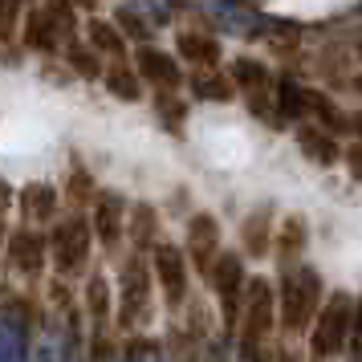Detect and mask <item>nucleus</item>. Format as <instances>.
Listing matches in <instances>:
<instances>
[{
    "label": "nucleus",
    "instance_id": "39448f33",
    "mask_svg": "<svg viewBox=\"0 0 362 362\" xmlns=\"http://www.w3.org/2000/svg\"><path fill=\"white\" fill-rule=\"evenodd\" d=\"M151 277H155V289H163V301L171 310H183V305H187V293H192V264H187L180 245L159 240V245L151 248Z\"/></svg>",
    "mask_w": 362,
    "mask_h": 362
},
{
    "label": "nucleus",
    "instance_id": "bb28decb",
    "mask_svg": "<svg viewBox=\"0 0 362 362\" xmlns=\"http://www.w3.org/2000/svg\"><path fill=\"white\" fill-rule=\"evenodd\" d=\"M155 115L171 134H183V122H187V102L180 94H155Z\"/></svg>",
    "mask_w": 362,
    "mask_h": 362
},
{
    "label": "nucleus",
    "instance_id": "423d86ee",
    "mask_svg": "<svg viewBox=\"0 0 362 362\" xmlns=\"http://www.w3.org/2000/svg\"><path fill=\"white\" fill-rule=\"evenodd\" d=\"M208 285H212L216 301H220L224 329L236 334V317H240V301H245V285H248L245 257H240V252H220V261H216L212 273H208Z\"/></svg>",
    "mask_w": 362,
    "mask_h": 362
},
{
    "label": "nucleus",
    "instance_id": "f8f14e48",
    "mask_svg": "<svg viewBox=\"0 0 362 362\" xmlns=\"http://www.w3.org/2000/svg\"><path fill=\"white\" fill-rule=\"evenodd\" d=\"M305 248H310V224H305V216H281L277 232H273V257H277L281 273L305 264Z\"/></svg>",
    "mask_w": 362,
    "mask_h": 362
},
{
    "label": "nucleus",
    "instance_id": "c85d7f7f",
    "mask_svg": "<svg viewBox=\"0 0 362 362\" xmlns=\"http://www.w3.org/2000/svg\"><path fill=\"white\" fill-rule=\"evenodd\" d=\"M342 167L350 171L354 183H362V143H346L342 147Z\"/></svg>",
    "mask_w": 362,
    "mask_h": 362
},
{
    "label": "nucleus",
    "instance_id": "6ab92c4d",
    "mask_svg": "<svg viewBox=\"0 0 362 362\" xmlns=\"http://www.w3.org/2000/svg\"><path fill=\"white\" fill-rule=\"evenodd\" d=\"M45 252H49V245L37 236L33 228H21L8 236V248H4V257H8V264L17 269V273H25V277H37L41 273V264H45Z\"/></svg>",
    "mask_w": 362,
    "mask_h": 362
},
{
    "label": "nucleus",
    "instance_id": "20e7f679",
    "mask_svg": "<svg viewBox=\"0 0 362 362\" xmlns=\"http://www.w3.org/2000/svg\"><path fill=\"white\" fill-rule=\"evenodd\" d=\"M151 297H155L151 261L143 257V252H134L131 261L122 264V277H118V322H122L127 329L139 326V322H147Z\"/></svg>",
    "mask_w": 362,
    "mask_h": 362
},
{
    "label": "nucleus",
    "instance_id": "9d476101",
    "mask_svg": "<svg viewBox=\"0 0 362 362\" xmlns=\"http://www.w3.org/2000/svg\"><path fill=\"white\" fill-rule=\"evenodd\" d=\"M134 74H139L143 86H155V94H180V86H183L180 62L167 49H159V45H139V53H134Z\"/></svg>",
    "mask_w": 362,
    "mask_h": 362
},
{
    "label": "nucleus",
    "instance_id": "c756f323",
    "mask_svg": "<svg viewBox=\"0 0 362 362\" xmlns=\"http://www.w3.org/2000/svg\"><path fill=\"white\" fill-rule=\"evenodd\" d=\"M66 192L74 199H94V196H98V192H94V183H90V175H86L82 167H74V183H69Z\"/></svg>",
    "mask_w": 362,
    "mask_h": 362
},
{
    "label": "nucleus",
    "instance_id": "1a4fd4ad",
    "mask_svg": "<svg viewBox=\"0 0 362 362\" xmlns=\"http://www.w3.org/2000/svg\"><path fill=\"white\" fill-rule=\"evenodd\" d=\"M69 21H74L69 4H37L25 21V45L41 53H57L62 41L69 37Z\"/></svg>",
    "mask_w": 362,
    "mask_h": 362
},
{
    "label": "nucleus",
    "instance_id": "412c9836",
    "mask_svg": "<svg viewBox=\"0 0 362 362\" xmlns=\"http://www.w3.org/2000/svg\"><path fill=\"white\" fill-rule=\"evenodd\" d=\"M127 232H131V240L139 252H151V248L163 240L159 236V212L151 204H134L131 212H127Z\"/></svg>",
    "mask_w": 362,
    "mask_h": 362
},
{
    "label": "nucleus",
    "instance_id": "a878e982",
    "mask_svg": "<svg viewBox=\"0 0 362 362\" xmlns=\"http://www.w3.org/2000/svg\"><path fill=\"white\" fill-rule=\"evenodd\" d=\"M102 82H106V90H110L115 98H122V102H139L143 98V82H139V74H134L131 66L102 69Z\"/></svg>",
    "mask_w": 362,
    "mask_h": 362
},
{
    "label": "nucleus",
    "instance_id": "0eeeda50",
    "mask_svg": "<svg viewBox=\"0 0 362 362\" xmlns=\"http://www.w3.org/2000/svg\"><path fill=\"white\" fill-rule=\"evenodd\" d=\"M90 248H94V232H90V220H82V216L62 220L49 236V257L66 277L69 273H82L90 264Z\"/></svg>",
    "mask_w": 362,
    "mask_h": 362
},
{
    "label": "nucleus",
    "instance_id": "393cba45",
    "mask_svg": "<svg viewBox=\"0 0 362 362\" xmlns=\"http://www.w3.org/2000/svg\"><path fill=\"white\" fill-rule=\"evenodd\" d=\"M21 212H25V220H49L57 212V187L53 183H29L21 192Z\"/></svg>",
    "mask_w": 362,
    "mask_h": 362
},
{
    "label": "nucleus",
    "instance_id": "7ed1b4c3",
    "mask_svg": "<svg viewBox=\"0 0 362 362\" xmlns=\"http://www.w3.org/2000/svg\"><path fill=\"white\" fill-rule=\"evenodd\" d=\"M354 310L358 305H354L350 293H329L322 301V310H317V317H313V326H310V354L317 362L338 358L346 350L350 334H354Z\"/></svg>",
    "mask_w": 362,
    "mask_h": 362
},
{
    "label": "nucleus",
    "instance_id": "5701e85b",
    "mask_svg": "<svg viewBox=\"0 0 362 362\" xmlns=\"http://www.w3.org/2000/svg\"><path fill=\"white\" fill-rule=\"evenodd\" d=\"M187 90H192L196 102H232L236 98L228 74H220V69H196V74L187 78Z\"/></svg>",
    "mask_w": 362,
    "mask_h": 362
},
{
    "label": "nucleus",
    "instance_id": "2eb2a0df",
    "mask_svg": "<svg viewBox=\"0 0 362 362\" xmlns=\"http://www.w3.org/2000/svg\"><path fill=\"white\" fill-rule=\"evenodd\" d=\"M305 122L322 127V131L334 134V139L350 134V110H342L338 98L326 94V90H317V86H305Z\"/></svg>",
    "mask_w": 362,
    "mask_h": 362
},
{
    "label": "nucleus",
    "instance_id": "9b49d317",
    "mask_svg": "<svg viewBox=\"0 0 362 362\" xmlns=\"http://www.w3.org/2000/svg\"><path fill=\"white\" fill-rule=\"evenodd\" d=\"M127 199L118 192H98L94 196V220H90V232L98 236V245L106 248H118L122 236H127Z\"/></svg>",
    "mask_w": 362,
    "mask_h": 362
},
{
    "label": "nucleus",
    "instance_id": "f3484780",
    "mask_svg": "<svg viewBox=\"0 0 362 362\" xmlns=\"http://www.w3.org/2000/svg\"><path fill=\"white\" fill-rule=\"evenodd\" d=\"M293 139H297V147H301V155L310 159V163L317 167H334V163H342V139H334V134H326L322 127H313V122H297L293 127Z\"/></svg>",
    "mask_w": 362,
    "mask_h": 362
},
{
    "label": "nucleus",
    "instance_id": "b1692460",
    "mask_svg": "<svg viewBox=\"0 0 362 362\" xmlns=\"http://www.w3.org/2000/svg\"><path fill=\"white\" fill-rule=\"evenodd\" d=\"M86 313H90V322H94V326H106V322H110V313H115L110 281L102 277V273H90V281H86Z\"/></svg>",
    "mask_w": 362,
    "mask_h": 362
},
{
    "label": "nucleus",
    "instance_id": "f03ea898",
    "mask_svg": "<svg viewBox=\"0 0 362 362\" xmlns=\"http://www.w3.org/2000/svg\"><path fill=\"white\" fill-rule=\"evenodd\" d=\"M277 329V289L269 277H248L245 301H240V317H236V342L248 362H261L264 346L273 342Z\"/></svg>",
    "mask_w": 362,
    "mask_h": 362
},
{
    "label": "nucleus",
    "instance_id": "7c9ffc66",
    "mask_svg": "<svg viewBox=\"0 0 362 362\" xmlns=\"http://www.w3.org/2000/svg\"><path fill=\"white\" fill-rule=\"evenodd\" d=\"M21 17V8L17 4H0V37L8 33V29H13V21Z\"/></svg>",
    "mask_w": 362,
    "mask_h": 362
},
{
    "label": "nucleus",
    "instance_id": "4be33fe9",
    "mask_svg": "<svg viewBox=\"0 0 362 362\" xmlns=\"http://www.w3.org/2000/svg\"><path fill=\"white\" fill-rule=\"evenodd\" d=\"M90 53L94 57H110L115 66H127V37L118 33L110 21H90Z\"/></svg>",
    "mask_w": 362,
    "mask_h": 362
},
{
    "label": "nucleus",
    "instance_id": "a211bd4d",
    "mask_svg": "<svg viewBox=\"0 0 362 362\" xmlns=\"http://www.w3.org/2000/svg\"><path fill=\"white\" fill-rule=\"evenodd\" d=\"M228 82L236 94L245 98H261V94H273V69L264 66L261 57H232L228 66Z\"/></svg>",
    "mask_w": 362,
    "mask_h": 362
},
{
    "label": "nucleus",
    "instance_id": "cd10ccee",
    "mask_svg": "<svg viewBox=\"0 0 362 362\" xmlns=\"http://www.w3.org/2000/svg\"><path fill=\"white\" fill-rule=\"evenodd\" d=\"M69 66L78 69L82 78H98L102 74V62L90 49H82V45H69Z\"/></svg>",
    "mask_w": 362,
    "mask_h": 362
},
{
    "label": "nucleus",
    "instance_id": "ddd939ff",
    "mask_svg": "<svg viewBox=\"0 0 362 362\" xmlns=\"http://www.w3.org/2000/svg\"><path fill=\"white\" fill-rule=\"evenodd\" d=\"M0 362H29V317H25V301L0 305Z\"/></svg>",
    "mask_w": 362,
    "mask_h": 362
},
{
    "label": "nucleus",
    "instance_id": "aec40b11",
    "mask_svg": "<svg viewBox=\"0 0 362 362\" xmlns=\"http://www.w3.org/2000/svg\"><path fill=\"white\" fill-rule=\"evenodd\" d=\"M273 110H277V122H305V86L297 82L293 74H281L273 78Z\"/></svg>",
    "mask_w": 362,
    "mask_h": 362
},
{
    "label": "nucleus",
    "instance_id": "f257e3e1",
    "mask_svg": "<svg viewBox=\"0 0 362 362\" xmlns=\"http://www.w3.org/2000/svg\"><path fill=\"white\" fill-rule=\"evenodd\" d=\"M273 289H277V326L285 334H305L326 301V285L317 277V269H310V264L285 269Z\"/></svg>",
    "mask_w": 362,
    "mask_h": 362
},
{
    "label": "nucleus",
    "instance_id": "473e14b6",
    "mask_svg": "<svg viewBox=\"0 0 362 362\" xmlns=\"http://www.w3.org/2000/svg\"><path fill=\"white\" fill-rule=\"evenodd\" d=\"M350 86H354V90L362 94V74H354V82H350Z\"/></svg>",
    "mask_w": 362,
    "mask_h": 362
},
{
    "label": "nucleus",
    "instance_id": "6e6552de",
    "mask_svg": "<svg viewBox=\"0 0 362 362\" xmlns=\"http://www.w3.org/2000/svg\"><path fill=\"white\" fill-rule=\"evenodd\" d=\"M224 252V232H220V220L212 212H196L187 220V240H183V257L196 269L199 277L212 273V264L220 261Z\"/></svg>",
    "mask_w": 362,
    "mask_h": 362
},
{
    "label": "nucleus",
    "instance_id": "dca6fc26",
    "mask_svg": "<svg viewBox=\"0 0 362 362\" xmlns=\"http://www.w3.org/2000/svg\"><path fill=\"white\" fill-rule=\"evenodd\" d=\"M175 53H180V62H192L196 69H220V62H224V45L208 29H180Z\"/></svg>",
    "mask_w": 362,
    "mask_h": 362
},
{
    "label": "nucleus",
    "instance_id": "2f4dec72",
    "mask_svg": "<svg viewBox=\"0 0 362 362\" xmlns=\"http://www.w3.org/2000/svg\"><path fill=\"white\" fill-rule=\"evenodd\" d=\"M8 204H13V187H8V183L0 180V216L8 212Z\"/></svg>",
    "mask_w": 362,
    "mask_h": 362
},
{
    "label": "nucleus",
    "instance_id": "4468645a",
    "mask_svg": "<svg viewBox=\"0 0 362 362\" xmlns=\"http://www.w3.org/2000/svg\"><path fill=\"white\" fill-rule=\"evenodd\" d=\"M273 232H277V212H273L269 204L252 208V212L240 220V252L252 257V261L273 257Z\"/></svg>",
    "mask_w": 362,
    "mask_h": 362
}]
</instances>
